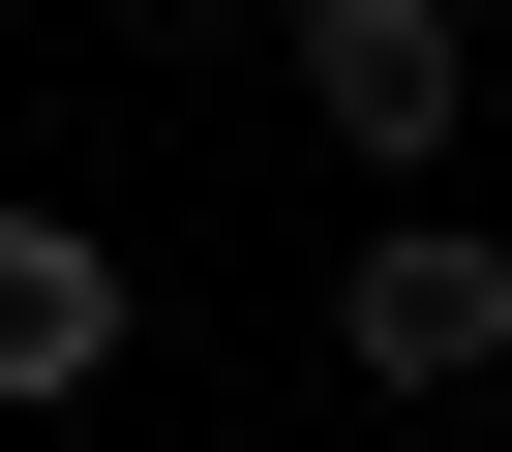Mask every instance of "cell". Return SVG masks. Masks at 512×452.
Masks as SVG:
<instances>
[{"label":"cell","instance_id":"7a4b0ae2","mask_svg":"<svg viewBox=\"0 0 512 452\" xmlns=\"http://www.w3.org/2000/svg\"><path fill=\"white\" fill-rule=\"evenodd\" d=\"M272 61H302V121H332L362 181H452V121H482V0H272Z\"/></svg>","mask_w":512,"mask_h":452},{"label":"cell","instance_id":"277c9868","mask_svg":"<svg viewBox=\"0 0 512 452\" xmlns=\"http://www.w3.org/2000/svg\"><path fill=\"white\" fill-rule=\"evenodd\" d=\"M121 31H151V61H241V31H272V0H121Z\"/></svg>","mask_w":512,"mask_h":452},{"label":"cell","instance_id":"3957f363","mask_svg":"<svg viewBox=\"0 0 512 452\" xmlns=\"http://www.w3.org/2000/svg\"><path fill=\"white\" fill-rule=\"evenodd\" d=\"M121 332H151V272L91 242V211H31V181H0V422H61V392H121Z\"/></svg>","mask_w":512,"mask_h":452},{"label":"cell","instance_id":"5b68a950","mask_svg":"<svg viewBox=\"0 0 512 452\" xmlns=\"http://www.w3.org/2000/svg\"><path fill=\"white\" fill-rule=\"evenodd\" d=\"M452 151H512V31H482V121H452Z\"/></svg>","mask_w":512,"mask_h":452},{"label":"cell","instance_id":"6da1fadb","mask_svg":"<svg viewBox=\"0 0 512 452\" xmlns=\"http://www.w3.org/2000/svg\"><path fill=\"white\" fill-rule=\"evenodd\" d=\"M332 362H362L392 422L512 392V242H482V211H362V242H332Z\"/></svg>","mask_w":512,"mask_h":452}]
</instances>
